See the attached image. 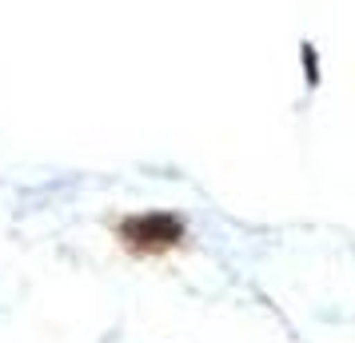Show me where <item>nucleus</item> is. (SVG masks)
<instances>
[{
    "mask_svg": "<svg viewBox=\"0 0 355 343\" xmlns=\"http://www.w3.org/2000/svg\"><path fill=\"white\" fill-rule=\"evenodd\" d=\"M124 236H136V240H156V236H168V240H176L180 224H176V220H168V216H148V220H132V224H124Z\"/></svg>",
    "mask_w": 355,
    "mask_h": 343,
    "instance_id": "obj_1",
    "label": "nucleus"
}]
</instances>
